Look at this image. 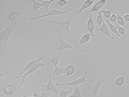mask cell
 <instances>
[{
    "mask_svg": "<svg viewBox=\"0 0 129 97\" xmlns=\"http://www.w3.org/2000/svg\"><path fill=\"white\" fill-rule=\"evenodd\" d=\"M80 0L77 1L76 3L74 4L73 6L71 7L70 8L67 9V10H56L55 8V5H54L53 3V7L52 10L50 11L49 12L45 14L41 15L40 16H37L34 17H28L23 16H22L20 18V19L22 20H28L30 21V23L32 24L34 23V21L35 20H37L38 19H42L44 17H47L52 16H62V15H64L66 14L67 13L70 12L71 11L73 10L77 6L78 4H79Z\"/></svg>",
    "mask_w": 129,
    "mask_h": 97,
    "instance_id": "obj_1",
    "label": "cell"
},
{
    "mask_svg": "<svg viewBox=\"0 0 129 97\" xmlns=\"http://www.w3.org/2000/svg\"><path fill=\"white\" fill-rule=\"evenodd\" d=\"M49 32H53L55 33L57 35V37L59 39V45L58 47L57 48L53 49V50L50 51V53H53V52L57 51H61L66 50V49H72V50H75V51H78L80 52L85 53V54H87L90 55L91 57H93V55L90 52L72 46L71 44H70V43H68L66 41H65L62 38L61 36V33H60V31H59V28H58V29H51L49 30Z\"/></svg>",
    "mask_w": 129,
    "mask_h": 97,
    "instance_id": "obj_2",
    "label": "cell"
},
{
    "mask_svg": "<svg viewBox=\"0 0 129 97\" xmlns=\"http://www.w3.org/2000/svg\"><path fill=\"white\" fill-rule=\"evenodd\" d=\"M95 73L97 77L96 82L93 86L90 92V97H96L99 91L101 85L103 83H107L111 80V78H104V76L106 74V69L103 70V68L97 69L94 68Z\"/></svg>",
    "mask_w": 129,
    "mask_h": 97,
    "instance_id": "obj_3",
    "label": "cell"
},
{
    "mask_svg": "<svg viewBox=\"0 0 129 97\" xmlns=\"http://www.w3.org/2000/svg\"><path fill=\"white\" fill-rule=\"evenodd\" d=\"M74 20V17H72L71 19H69L66 20H62V21H55V20H51L45 19H38L37 20L38 21H42V22H47L50 23L56 24L58 26L61 27L66 32H67L70 38L72 40L73 44L74 45V47L77 48V42L74 37V35L72 33L70 29L71 24L72 21Z\"/></svg>",
    "mask_w": 129,
    "mask_h": 97,
    "instance_id": "obj_4",
    "label": "cell"
},
{
    "mask_svg": "<svg viewBox=\"0 0 129 97\" xmlns=\"http://www.w3.org/2000/svg\"><path fill=\"white\" fill-rule=\"evenodd\" d=\"M89 68L87 69L83 75L81 77L75 80H73L69 82L64 83H55V85L57 86H74L75 87L78 86L80 85L83 84L85 82H89L92 83L94 81L93 79L88 80L87 79L86 77L87 74L89 73Z\"/></svg>",
    "mask_w": 129,
    "mask_h": 97,
    "instance_id": "obj_5",
    "label": "cell"
},
{
    "mask_svg": "<svg viewBox=\"0 0 129 97\" xmlns=\"http://www.w3.org/2000/svg\"><path fill=\"white\" fill-rule=\"evenodd\" d=\"M14 30L13 27L8 26L0 33V41L4 40L5 41V46H7V42L9 40H11L14 41L12 37V34Z\"/></svg>",
    "mask_w": 129,
    "mask_h": 97,
    "instance_id": "obj_6",
    "label": "cell"
},
{
    "mask_svg": "<svg viewBox=\"0 0 129 97\" xmlns=\"http://www.w3.org/2000/svg\"><path fill=\"white\" fill-rule=\"evenodd\" d=\"M46 66V63H41V62H40V61H39V62H37V63L35 64L29 70H28L27 72L24 75H22V76H21L20 77L19 79H21V78H22L23 79L21 84H20V86H22L23 85V84H24L25 82L26 77L28 75L34 73V72H35L38 69H39L40 67H41V68H43Z\"/></svg>",
    "mask_w": 129,
    "mask_h": 97,
    "instance_id": "obj_7",
    "label": "cell"
},
{
    "mask_svg": "<svg viewBox=\"0 0 129 97\" xmlns=\"http://www.w3.org/2000/svg\"><path fill=\"white\" fill-rule=\"evenodd\" d=\"M48 78L49 80L47 83L45 85H42L41 91L50 90L54 92L56 95H58L59 93V91L58 90V88L56 87L52 81V75L51 74H48Z\"/></svg>",
    "mask_w": 129,
    "mask_h": 97,
    "instance_id": "obj_8",
    "label": "cell"
},
{
    "mask_svg": "<svg viewBox=\"0 0 129 97\" xmlns=\"http://www.w3.org/2000/svg\"><path fill=\"white\" fill-rule=\"evenodd\" d=\"M108 0H99L97 1L92 6L90 9L87 12V14L92 13L93 12H99L105 5L108 2Z\"/></svg>",
    "mask_w": 129,
    "mask_h": 97,
    "instance_id": "obj_9",
    "label": "cell"
},
{
    "mask_svg": "<svg viewBox=\"0 0 129 97\" xmlns=\"http://www.w3.org/2000/svg\"><path fill=\"white\" fill-rule=\"evenodd\" d=\"M42 60H43V57H40L39 55H38V57L37 59L35 60H34L31 61H30L28 62V63L27 64L26 66H25L24 69L21 72H20L19 74L17 76V77H16V79H19L20 77L22 76V75L25 72H26L27 70H29L32 67H33L35 64L37 63V62H39V61H41Z\"/></svg>",
    "mask_w": 129,
    "mask_h": 97,
    "instance_id": "obj_10",
    "label": "cell"
},
{
    "mask_svg": "<svg viewBox=\"0 0 129 97\" xmlns=\"http://www.w3.org/2000/svg\"><path fill=\"white\" fill-rule=\"evenodd\" d=\"M87 30L92 35V37H94L95 36L94 34V29H95V24L94 21L92 18V14H89V18L87 20L86 24Z\"/></svg>",
    "mask_w": 129,
    "mask_h": 97,
    "instance_id": "obj_11",
    "label": "cell"
},
{
    "mask_svg": "<svg viewBox=\"0 0 129 97\" xmlns=\"http://www.w3.org/2000/svg\"><path fill=\"white\" fill-rule=\"evenodd\" d=\"M98 30L102 32V33H103L105 35L108 36L112 40H114V39L115 38L111 35L110 31H109V29L108 27V26H107L105 20H103V22L102 26L100 27V28H98Z\"/></svg>",
    "mask_w": 129,
    "mask_h": 97,
    "instance_id": "obj_12",
    "label": "cell"
},
{
    "mask_svg": "<svg viewBox=\"0 0 129 97\" xmlns=\"http://www.w3.org/2000/svg\"><path fill=\"white\" fill-rule=\"evenodd\" d=\"M66 73L65 69L64 67H55V69L53 70L51 75H56L57 78L59 80H62V74H65Z\"/></svg>",
    "mask_w": 129,
    "mask_h": 97,
    "instance_id": "obj_13",
    "label": "cell"
},
{
    "mask_svg": "<svg viewBox=\"0 0 129 97\" xmlns=\"http://www.w3.org/2000/svg\"><path fill=\"white\" fill-rule=\"evenodd\" d=\"M95 1V0H86L84 1L82 6L78 10V13H81L84 10L91 7Z\"/></svg>",
    "mask_w": 129,
    "mask_h": 97,
    "instance_id": "obj_14",
    "label": "cell"
},
{
    "mask_svg": "<svg viewBox=\"0 0 129 97\" xmlns=\"http://www.w3.org/2000/svg\"><path fill=\"white\" fill-rule=\"evenodd\" d=\"M50 63L52 64L55 67H57L60 61L62 59V57L59 55H55L52 57H47Z\"/></svg>",
    "mask_w": 129,
    "mask_h": 97,
    "instance_id": "obj_15",
    "label": "cell"
},
{
    "mask_svg": "<svg viewBox=\"0 0 129 97\" xmlns=\"http://www.w3.org/2000/svg\"><path fill=\"white\" fill-rule=\"evenodd\" d=\"M15 87L13 85H8L4 88L3 91L4 93L8 95H11L15 92Z\"/></svg>",
    "mask_w": 129,
    "mask_h": 97,
    "instance_id": "obj_16",
    "label": "cell"
},
{
    "mask_svg": "<svg viewBox=\"0 0 129 97\" xmlns=\"http://www.w3.org/2000/svg\"><path fill=\"white\" fill-rule=\"evenodd\" d=\"M92 37V35L89 33H86L83 35L79 41V44L81 45L88 42Z\"/></svg>",
    "mask_w": 129,
    "mask_h": 97,
    "instance_id": "obj_17",
    "label": "cell"
},
{
    "mask_svg": "<svg viewBox=\"0 0 129 97\" xmlns=\"http://www.w3.org/2000/svg\"><path fill=\"white\" fill-rule=\"evenodd\" d=\"M106 22L109 27V29L111 30V31L115 35L117 36L118 37H120V35L118 33V31L117 29L116 26H115L114 24L111 22L109 21V20L106 19Z\"/></svg>",
    "mask_w": 129,
    "mask_h": 97,
    "instance_id": "obj_18",
    "label": "cell"
},
{
    "mask_svg": "<svg viewBox=\"0 0 129 97\" xmlns=\"http://www.w3.org/2000/svg\"><path fill=\"white\" fill-rule=\"evenodd\" d=\"M75 68L73 64L67 66L65 68L66 73V76L67 77L69 76L73 75L75 72Z\"/></svg>",
    "mask_w": 129,
    "mask_h": 97,
    "instance_id": "obj_19",
    "label": "cell"
},
{
    "mask_svg": "<svg viewBox=\"0 0 129 97\" xmlns=\"http://www.w3.org/2000/svg\"><path fill=\"white\" fill-rule=\"evenodd\" d=\"M68 97H85L82 95L79 86L75 87L74 91L71 95Z\"/></svg>",
    "mask_w": 129,
    "mask_h": 97,
    "instance_id": "obj_20",
    "label": "cell"
},
{
    "mask_svg": "<svg viewBox=\"0 0 129 97\" xmlns=\"http://www.w3.org/2000/svg\"><path fill=\"white\" fill-rule=\"evenodd\" d=\"M55 1V0H50V1H43V0H40V2H41L42 4V6L46 8V10L47 13L49 12V8L50 6L51 5L52 3H53Z\"/></svg>",
    "mask_w": 129,
    "mask_h": 97,
    "instance_id": "obj_21",
    "label": "cell"
},
{
    "mask_svg": "<svg viewBox=\"0 0 129 97\" xmlns=\"http://www.w3.org/2000/svg\"><path fill=\"white\" fill-rule=\"evenodd\" d=\"M124 76H122L118 77L116 78L115 82L116 85L118 86H121L124 85L125 82Z\"/></svg>",
    "mask_w": 129,
    "mask_h": 97,
    "instance_id": "obj_22",
    "label": "cell"
},
{
    "mask_svg": "<svg viewBox=\"0 0 129 97\" xmlns=\"http://www.w3.org/2000/svg\"><path fill=\"white\" fill-rule=\"evenodd\" d=\"M102 13L101 11H99L98 12V14L96 16V21L97 24H98V27L99 28H100L102 26L103 20H104Z\"/></svg>",
    "mask_w": 129,
    "mask_h": 97,
    "instance_id": "obj_23",
    "label": "cell"
},
{
    "mask_svg": "<svg viewBox=\"0 0 129 97\" xmlns=\"http://www.w3.org/2000/svg\"><path fill=\"white\" fill-rule=\"evenodd\" d=\"M72 89L70 88V89L69 90L65 89H61L59 91V97H68L69 94L72 91Z\"/></svg>",
    "mask_w": 129,
    "mask_h": 97,
    "instance_id": "obj_24",
    "label": "cell"
},
{
    "mask_svg": "<svg viewBox=\"0 0 129 97\" xmlns=\"http://www.w3.org/2000/svg\"><path fill=\"white\" fill-rule=\"evenodd\" d=\"M32 3H33V7H32V9L37 12L39 11V10L42 6V4L40 2H37L35 0L32 1Z\"/></svg>",
    "mask_w": 129,
    "mask_h": 97,
    "instance_id": "obj_25",
    "label": "cell"
},
{
    "mask_svg": "<svg viewBox=\"0 0 129 97\" xmlns=\"http://www.w3.org/2000/svg\"><path fill=\"white\" fill-rule=\"evenodd\" d=\"M117 16V22L121 26L124 27L125 26V21L124 18L120 14H118Z\"/></svg>",
    "mask_w": 129,
    "mask_h": 97,
    "instance_id": "obj_26",
    "label": "cell"
},
{
    "mask_svg": "<svg viewBox=\"0 0 129 97\" xmlns=\"http://www.w3.org/2000/svg\"><path fill=\"white\" fill-rule=\"evenodd\" d=\"M19 17V14L17 11H12L9 16V17L10 20L13 21L17 20L18 19Z\"/></svg>",
    "mask_w": 129,
    "mask_h": 97,
    "instance_id": "obj_27",
    "label": "cell"
},
{
    "mask_svg": "<svg viewBox=\"0 0 129 97\" xmlns=\"http://www.w3.org/2000/svg\"><path fill=\"white\" fill-rule=\"evenodd\" d=\"M117 29L118 31V33L120 35L123 36L124 37H126V30L123 27L121 26L120 25H117L116 26Z\"/></svg>",
    "mask_w": 129,
    "mask_h": 97,
    "instance_id": "obj_28",
    "label": "cell"
},
{
    "mask_svg": "<svg viewBox=\"0 0 129 97\" xmlns=\"http://www.w3.org/2000/svg\"><path fill=\"white\" fill-rule=\"evenodd\" d=\"M101 11L105 18L108 20L110 19L111 15V10H102Z\"/></svg>",
    "mask_w": 129,
    "mask_h": 97,
    "instance_id": "obj_29",
    "label": "cell"
},
{
    "mask_svg": "<svg viewBox=\"0 0 129 97\" xmlns=\"http://www.w3.org/2000/svg\"><path fill=\"white\" fill-rule=\"evenodd\" d=\"M70 1H66V0H59L58 1V4L59 6L63 7L66 5L67 4L70 2Z\"/></svg>",
    "mask_w": 129,
    "mask_h": 97,
    "instance_id": "obj_30",
    "label": "cell"
},
{
    "mask_svg": "<svg viewBox=\"0 0 129 97\" xmlns=\"http://www.w3.org/2000/svg\"><path fill=\"white\" fill-rule=\"evenodd\" d=\"M40 97H49L51 95V93L50 92H46L44 91H42L40 94Z\"/></svg>",
    "mask_w": 129,
    "mask_h": 97,
    "instance_id": "obj_31",
    "label": "cell"
},
{
    "mask_svg": "<svg viewBox=\"0 0 129 97\" xmlns=\"http://www.w3.org/2000/svg\"><path fill=\"white\" fill-rule=\"evenodd\" d=\"M109 21L112 22H115L117 21V16L115 13H112L111 15Z\"/></svg>",
    "mask_w": 129,
    "mask_h": 97,
    "instance_id": "obj_32",
    "label": "cell"
},
{
    "mask_svg": "<svg viewBox=\"0 0 129 97\" xmlns=\"http://www.w3.org/2000/svg\"><path fill=\"white\" fill-rule=\"evenodd\" d=\"M124 20L126 22H129V14L126 13L123 15Z\"/></svg>",
    "mask_w": 129,
    "mask_h": 97,
    "instance_id": "obj_33",
    "label": "cell"
},
{
    "mask_svg": "<svg viewBox=\"0 0 129 97\" xmlns=\"http://www.w3.org/2000/svg\"><path fill=\"white\" fill-rule=\"evenodd\" d=\"M9 70H6V71H5L3 73L1 74L0 77H1V78L3 77L4 76H9Z\"/></svg>",
    "mask_w": 129,
    "mask_h": 97,
    "instance_id": "obj_34",
    "label": "cell"
},
{
    "mask_svg": "<svg viewBox=\"0 0 129 97\" xmlns=\"http://www.w3.org/2000/svg\"><path fill=\"white\" fill-rule=\"evenodd\" d=\"M22 97H40V94H38L37 92H35L33 94V95L32 96H27V95H23Z\"/></svg>",
    "mask_w": 129,
    "mask_h": 97,
    "instance_id": "obj_35",
    "label": "cell"
}]
</instances>
